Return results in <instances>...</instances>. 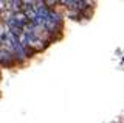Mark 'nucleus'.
Returning <instances> with one entry per match:
<instances>
[{"label":"nucleus","mask_w":124,"mask_h":123,"mask_svg":"<svg viewBox=\"0 0 124 123\" xmlns=\"http://www.w3.org/2000/svg\"><path fill=\"white\" fill-rule=\"evenodd\" d=\"M59 25V16H57V14H50L48 16V19H46L45 20V28L48 30V31H54V28H56V26Z\"/></svg>","instance_id":"1"},{"label":"nucleus","mask_w":124,"mask_h":123,"mask_svg":"<svg viewBox=\"0 0 124 123\" xmlns=\"http://www.w3.org/2000/svg\"><path fill=\"white\" fill-rule=\"evenodd\" d=\"M11 61V55L5 50H0V62H9Z\"/></svg>","instance_id":"2"}]
</instances>
